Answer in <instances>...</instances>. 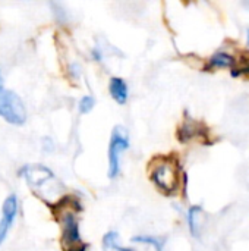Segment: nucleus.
Masks as SVG:
<instances>
[{
	"instance_id": "obj_1",
	"label": "nucleus",
	"mask_w": 249,
	"mask_h": 251,
	"mask_svg": "<svg viewBox=\"0 0 249 251\" xmlns=\"http://www.w3.org/2000/svg\"><path fill=\"white\" fill-rule=\"evenodd\" d=\"M151 181L164 194H173L179 187V166L172 157L158 160L151 171Z\"/></svg>"
},
{
	"instance_id": "obj_2",
	"label": "nucleus",
	"mask_w": 249,
	"mask_h": 251,
	"mask_svg": "<svg viewBox=\"0 0 249 251\" xmlns=\"http://www.w3.org/2000/svg\"><path fill=\"white\" fill-rule=\"evenodd\" d=\"M0 116L13 125H22L26 119L22 100L10 90L0 88Z\"/></svg>"
},
{
	"instance_id": "obj_3",
	"label": "nucleus",
	"mask_w": 249,
	"mask_h": 251,
	"mask_svg": "<svg viewBox=\"0 0 249 251\" xmlns=\"http://www.w3.org/2000/svg\"><path fill=\"white\" fill-rule=\"evenodd\" d=\"M128 147H129L128 132L122 126H116L112 134V140L109 146V176L112 179H114L120 174V157Z\"/></svg>"
},
{
	"instance_id": "obj_4",
	"label": "nucleus",
	"mask_w": 249,
	"mask_h": 251,
	"mask_svg": "<svg viewBox=\"0 0 249 251\" xmlns=\"http://www.w3.org/2000/svg\"><path fill=\"white\" fill-rule=\"evenodd\" d=\"M62 244L68 251H85L87 246L82 244L79 235V225L73 213H63L62 219Z\"/></svg>"
},
{
	"instance_id": "obj_5",
	"label": "nucleus",
	"mask_w": 249,
	"mask_h": 251,
	"mask_svg": "<svg viewBox=\"0 0 249 251\" xmlns=\"http://www.w3.org/2000/svg\"><path fill=\"white\" fill-rule=\"evenodd\" d=\"M21 174L23 175V178L28 181L29 187L32 190H43L47 187V184L50 182H54V175L53 172L45 168V166H41V165H32V166H25Z\"/></svg>"
},
{
	"instance_id": "obj_6",
	"label": "nucleus",
	"mask_w": 249,
	"mask_h": 251,
	"mask_svg": "<svg viewBox=\"0 0 249 251\" xmlns=\"http://www.w3.org/2000/svg\"><path fill=\"white\" fill-rule=\"evenodd\" d=\"M18 213V201H16V197L15 196H9L4 203H3V209H1V216H0V244L4 241L10 226H12V222L15 219Z\"/></svg>"
},
{
	"instance_id": "obj_7",
	"label": "nucleus",
	"mask_w": 249,
	"mask_h": 251,
	"mask_svg": "<svg viewBox=\"0 0 249 251\" xmlns=\"http://www.w3.org/2000/svg\"><path fill=\"white\" fill-rule=\"evenodd\" d=\"M110 94L112 97L119 103V104H125L128 100V85L122 78H112L110 79Z\"/></svg>"
},
{
	"instance_id": "obj_8",
	"label": "nucleus",
	"mask_w": 249,
	"mask_h": 251,
	"mask_svg": "<svg viewBox=\"0 0 249 251\" xmlns=\"http://www.w3.org/2000/svg\"><path fill=\"white\" fill-rule=\"evenodd\" d=\"M197 135H201V129H200V124L195 122V121H185V124L181 126L179 129V138L186 143L189 140H192L194 137Z\"/></svg>"
},
{
	"instance_id": "obj_9",
	"label": "nucleus",
	"mask_w": 249,
	"mask_h": 251,
	"mask_svg": "<svg viewBox=\"0 0 249 251\" xmlns=\"http://www.w3.org/2000/svg\"><path fill=\"white\" fill-rule=\"evenodd\" d=\"M201 213H203V209L200 206H192L188 210V226H189V229H191L194 237H198V234H200Z\"/></svg>"
},
{
	"instance_id": "obj_10",
	"label": "nucleus",
	"mask_w": 249,
	"mask_h": 251,
	"mask_svg": "<svg viewBox=\"0 0 249 251\" xmlns=\"http://www.w3.org/2000/svg\"><path fill=\"white\" fill-rule=\"evenodd\" d=\"M103 251H132L125 249L119 243V235L116 232H107L103 238Z\"/></svg>"
},
{
	"instance_id": "obj_11",
	"label": "nucleus",
	"mask_w": 249,
	"mask_h": 251,
	"mask_svg": "<svg viewBox=\"0 0 249 251\" xmlns=\"http://www.w3.org/2000/svg\"><path fill=\"white\" fill-rule=\"evenodd\" d=\"M134 243H141V244H150L153 246L156 251H163L164 249V243L166 240L164 238H157V237H153V235H136L132 238Z\"/></svg>"
},
{
	"instance_id": "obj_12",
	"label": "nucleus",
	"mask_w": 249,
	"mask_h": 251,
	"mask_svg": "<svg viewBox=\"0 0 249 251\" xmlns=\"http://www.w3.org/2000/svg\"><path fill=\"white\" fill-rule=\"evenodd\" d=\"M233 63H235V59L227 53H216L210 59V66L213 68H230L233 66Z\"/></svg>"
},
{
	"instance_id": "obj_13",
	"label": "nucleus",
	"mask_w": 249,
	"mask_h": 251,
	"mask_svg": "<svg viewBox=\"0 0 249 251\" xmlns=\"http://www.w3.org/2000/svg\"><path fill=\"white\" fill-rule=\"evenodd\" d=\"M94 104H95V100H94L91 96H85V97H82L81 101H79V112H81V113H88V112L92 110Z\"/></svg>"
},
{
	"instance_id": "obj_14",
	"label": "nucleus",
	"mask_w": 249,
	"mask_h": 251,
	"mask_svg": "<svg viewBox=\"0 0 249 251\" xmlns=\"http://www.w3.org/2000/svg\"><path fill=\"white\" fill-rule=\"evenodd\" d=\"M239 75H249V57L248 60H244L242 65L233 71V76H239Z\"/></svg>"
},
{
	"instance_id": "obj_15",
	"label": "nucleus",
	"mask_w": 249,
	"mask_h": 251,
	"mask_svg": "<svg viewBox=\"0 0 249 251\" xmlns=\"http://www.w3.org/2000/svg\"><path fill=\"white\" fill-rule=\"evenodd\" d=\"M247 41H248V46H249V29H248V32H247Z\"/></svg>"
},
{
	"instance_id": "obj_16",
	"label": "nucleus",
	"mask_w": 249,
	"mask_h": 251,
	"mask_svg": "<svg viewBox=\"0 0 249 251\" xmlns=\"http://www.w3.org/2000/svg\"><path fill=\"white\" fill-rule=\"evenodd\" d=\"M0 88H1V76H0Z\"/></svg>"
}]
</instances>
